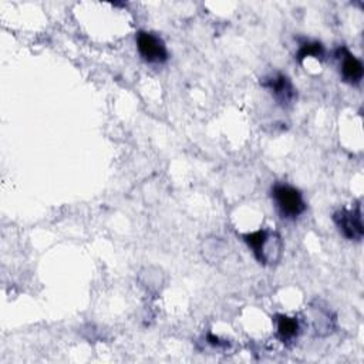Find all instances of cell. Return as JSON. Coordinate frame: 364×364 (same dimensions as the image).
<instances>
[{"mask_svg": "<svg viewBox=\"0 0 364 364\" xmlns=\"http://www.w3.org/2000/svg\"><path fill=\"white\" fill-rule=\"evenodd\" d=\"M276 324H277V337L283 343L291 341L299 333V321L294 317H289L286 314H277Z\"/></svg>", "mask_w": 364, "mask_h": 364, "instance_id": "obj_7", "label": "cell"}, {"mask_svg": "<svg viewBox=\"0 0 364 364\" xmlns=\"http://www.w3.org/2000/svg\"><path fill=\"white\" fill-rule=\"evenodd\" d=\"M208 340H209V343L213 344V346H226V344H228V343H222L218 337H213L212 334L208 336Z\"/></svg>", "mask_w": 364, "mask_h": 364, "instance_id": "obj_9", "label": "cell"}, {"mask_svg": "<svg viewBox=\"0 0 364 364\" xmlns=\"http://www.w3.org/2000/svg\"><path fill=\"white\" fill-rule=\"evenodd\" d=\"M272 198L283 218L294 219L306 209V202L300 191L287 183H274L272 188Z\"/></svg>", "mask_w": 364, "mask_h": 364, "instance_id": "obj_2", "label": "cell"}, {"mask_svg": "<svg viewBox=\"0 0 364 364\" xmlns=\"http://www.w3.org/2000/svg\"><path fill=\"white\" fill-rule=\"evenodd\" d=\"M135 40H136V48L145 61L148 63L166 61L168 50L162 38L148 31H139Z\"/></svg>", "mask_w": 364, "mask_h": 364, "instance_id": "obj_4", "label": "cell"}, {"mask_svg": "<svg viewBox=\"0 0 364 364\" xmlns=\"http://www.w3.org/2000/svg\"><path fill=\"white\" fill-rule=\"evenodd\" d=\"M336 57L340 61V73L343 80L348 84H358L363 78L361 61L346 47H338L336 50Z\"/></svg>", "mask_w": 364, "mask_h": 364, "instance_id": "obj_6", "label": "cell"}, {"mask_svg": "<svg viewBox=\"0 0 364 364\" xmlns=\"http://www.w3.org/2000/svg\"><path fill=\"white\" fill-rule=\"evenodd\" d=\"M247 246L252 249L255 257L262 264L276 263L282 255V240L274 232L259 229L243 236Z\"/></svg>", "mask_w": 364, "mask_h": 364, "instance_id": "obj_1", "label": "cell"}, {"mask_svg": "<svg viewBox=\"0 0 364 364\" xmlns=\"http://www.w3.org/2000/svg\"><path fill=\"white\" fill-rule=\"evenodd\" d=\"M333 220L346 239L361 240L364 235V226L360 206H355L354 209H338L334 212Z\"/></svg>", "mask_w": 364, "mask_h": 364, "instance_id": "obj_3", "label": "cell"}, {"mask_svg": "<svg viewBox=\"0 0 364 364\" xmlns=\"http://www.w3.org/2000/svg\"><path fill=\"white\" fill-rule=\"evenodd\" d=\"M263 87H266L272 92L274 100L283 107L289 105L296 97V90L290 78L282 73L266 78V81H263Z\"/></svg>", "mask_w": 364, "mask_h": 364, "instance_id": "obj_5", "label": "cell"}, {"mask_svg": "<svg viewBox=\"0 0 364 364\" xmlns=\"http://www.w3.org/2000/svg\"><path fill=\"white\" fill-rule=\"evenodd\" d=\"M324 54V48L320 43L317 41H306L300 46V50L297 53V58L301 61L306 57H316V58H321Z\"/></svg>", "mask_w": 364, "mask_h": 364, "instance_id": "obj_8", "label": "cell"}]
</instances>
